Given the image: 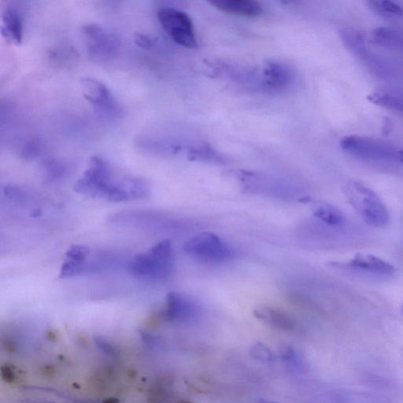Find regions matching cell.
<instances>
[{"label": "cell", "mask_w": 403, "mask_h": 403, "mask_svg": "<svg viewBox=\"0 0 403 403\" xmlns=\"http://www.w3.org/2000/svg\"><path fill=\"white\" fill-rule=\"evenodd\" d=\"M75 191L113 203L145 199L150 194L149 186L144 180L119 176L108 162L98 156L90 159L88 168L75 185Z\"/></svg>", "instance_id": "obj_1"}, {"label": "cell", "mask_w": 403, "mask_h": 403, "mask_svg": "<svg viewBox=\"0 0 403 403\" xmlns=\"http://www.w3.org/2000/svg\"><path fill=\"white\" fill-rule=\"evenodd\" d=\"M174 270V252L172 242H159L145 253L134 257L128 264V271L134 278L147 281H164Z\"/></svg>", "instance_id": "obj_2"}, {"label": "cell", "mask_w": 403, "mask_h": 403, "mask_svg": "<svg viewBox=\"0 0 403 403\" xmlns=\"http://www.w3.org/2000/svg\"><path fill=\"white\" fill-rule=\"evenodd\" d=\"M344 192L349 204L367 225L382 228L388 225L390 214L386 205L369 187L350 180L344 185Z\"/></svg>", "instance_id": "obj_3"}, {"label": "cell", "mask_w": 403, "mask_h": 403, "mask_svg": "<svg viewBox=\"0 0 403 403\" xmlns=\"http://www.w3.org/2000/svg\"><path fill=\"white\" fill-rule=\"evenodd\" d=\"M340 144L350 156L368 162H391L398 159L399 152L392 145L372 137L347 136L342 138Z\"/></svg>", "instance_id": "obj_4"}, {"label": "cell", "mask_w": 403, "mask_h": 403, "mask_svg": "<svg viewBox=\"0 0 403 403\" xmlns=\"http://www.w3.org/2000/svg\"><path fill=\"white\" fill-rule=\"evenodd\" d=\"M184 251L187 254L210 264L228 261L234 252L226 242L212 232H201L185 242Z\"/></svg>", "instance_id": "obj_5"}, {"label": "cell", "mask_w": 403, "mask_h": 403, "mask_svg": "<svg viewBox=\"0 0 403 403\" xmlns=\"http://www.w3.org/2000/svg\"><path fill=\"white\" fill-rule=\"evenodd\" d=\"M159 21L174 42L189 49H197V40L192 19L187 13L173 8L158 11Z\"/></svg>", "instance_id": "obj_6"}, {"label": "cell", "mask_w": 403, "mask_h": 403, "mask_svg": "<svg viewBox=\"0 0 403 403\" xmlns=\"http://www.w3.org/2000/svg\"><path fill=\"white\" fill-rule=\"evenodd\" d=\"M82 35L89 55L98 61H106L116 56L118 40L104 26L89 23L82 27Z\"/></svg>", "instance_id": "obj_7"}, {"label": "cell", "mask_w": 403, "mask_h": 403, "mask_svg": "<svg viewBox=\"0 0 403 403\" xmlns=\"http://www.w3.org/2000/svg\"><path fill=\"white\" fill-rule=\"evenodd\" d=\"M332 267L340 270L375 275L379 277H390L395 272V268L388 261L376 255L359 253L347 261L332 263Z\"/></svg>", "instance_id": "obj_8"}, {"label": "cell", "mask_w": 403, "mask_h": 403, "mask_svg": "<svg viewBox=\"0 0 403 403\" xmlns=\"http://www.w3.org/2000/svg\"><path fill=\"white\" fill-rule=\"evenodd\" d=\"M198 307L182 293L172 292L167 294L162 313L163 318L172 323H185L197 317Z\"/></svg>", "instance_id": "obj_9"}, {"label": "cell", "mask_w": 403, "mask_h": 403, "mask_svg": "<svg viewBox=\"0 0 403 403\" xmlns=\"http://www.w3.org/2000/svg\"><path fill=\"white\" fill-rule=\"evenodd\" d=\"M80 85L85 98L92 105L104 111H118L111 92L104 83L91 78H82Z\"/></svg>", "instance_id": "obj_10"}, {"label": "cell", "mask_w": 403, "mask_h": 403, "mask_svg": "<svg viewBox=\"0 0 403 403\" xmlns=\"http://www.w3.org/2000/svg\"><path fill=\"white\" fill-rule=\"evenodd\" d=\"M254 317L279 330L292 332L297 327V321L285 311L270 306H261L254 309Z\"/></svg>", "instance_id": "obj_11"}, {"label": "cell", "mask_w": 403, "mask_h": 403, "mask_svg": "<svg viewBox=\"0 0 403 403\" xmlns=\"http://www.w3.org/2000/svg\"><path fill=\"white\" fill-rule=\"evenodd\" d=\"M1 18L2 36L10 43L21 44L23 35L21 13L16 6H8L2 11Z\"/></svg>", "instance_id": "obj_12"}, {"label": "cell", "mask_w": 403, "mask_h": 403, "mask_svg": "<svg viewBox=\"0 0 403 403\" xmlns=\"http://www.w3.org/2000/svg\"><path fill=\"white\" fill-rule=\"evenodd\" d=\"M210 4L221 11L242 16L255 17L264 12L261 6L252 0H212Z\"/></svg>", "instance_id": "obj_13"}, {"label": "cell", "mask_w": 403, "mask_h": 403, "mask_svg": "<svg viewBox=\"0 0 403 403\" xmlns=\"http://www.w3.org/2000/svg\"><path fill=\"white\" fill-rule=\"evenodd\" d=\"M290 67L277 62L268 63L264 68V80L268 88L279 90L285 88L292 80Z\"/></svg>", "instance_id": "obj_14"}, {"label": "cell", "mask_w": 403, "mask_h": 403, "mask_svg": "<svg viewBox=\"0 0 403 403\" xmlns=\"http://www.w3.org/2000/svg\"><path fill=\"white\" fill-rule=\"evenodd\" d=\"M368 42L383 48L403 51V30L392 27H379L371 32Z\"/></svg>", "instance_id": "obj_15"}, {"label": "cell", "mask_w": 403, "mask_h": 403, "mask_svg": "<svg viewBox=\"0 0 403 403\" xmlns=\"http://www.w3.org/2000/svg\"><path fill=\"white\" fill-rule=\"evenodd\" d=\"M313 213L316 218L328 226L340 227L345 223L346 217L338 207L326 203L317 202L313 206Z\"/></svg>", "instance_id": "obj_16"}, {"label": "cell", "mask_w": 403, "mask_h": 403, "mask_svg": "<svg viewBox=\"0 0 403 403\" xmlns=\"http://www.w3.org/2000/svg\"><path fill=\"white\" fill-rule=\"evenodd\" d=\"M371 103L395 111L403 113V93L389 89H378L369 94Z\"/></svg>", "instance_id": "obj_17"}, {"label": "cell", "mask_w": 403, "mask_h": 403, "mask_svg": "<svg viewBox=\"0 0 403 403\" xmlns=\"http://www.w3.org/2000/svg\"><path fill=\"white\" fill-rule=\"evenodd\" d=\"M68 172V166L56 159L46 160L42 165L43 178L46 183L63 179Z\"/></svg>", "instance_id": "obj_18"}, {"label": "cell", "mask_w": 403, "mask_h": 403, "mask_svg": "<svg viewBox=\"0 0 403 403\" xmlns=\"http://www.w3.org/2000/svg\"><path fill=\"white\" fill-rule=\"evenodd\" d=\"M371 11L383 17H403L402 6L388 0H371L368 3Z\"/></svg>", "instance_id": "obj_19"}, {"label": "cell", "mask_w": 403, "mask_h": 403, "mask_svg": "<svg viewBox=\"0 0 403 403\" xmlns=\"http://www.w3.org/2000/svg\"><path fill=\"white\" fill-rule=\"evenodd\" d=\"M251 357L264 364H272L276 360V355L264 342H256L250 348Z\"/></svg>", "instance_id": "obj_20"}, {"label": "cell", "mask_w": 403, "mask_h": 403, "mask_svg": "<svg viewBox=\"0 0 403 403\" xmlns=\"http://www.w3.org/2000/svg\"><path fill=\"white\" fill-rule=\"evenodd\" d=\"M3 193L6 199L13 202V203L23 204L28 201L30 194L23 187L16 185H8L4 189Z\"/></svg>", "instance_id": "obj_21"}, {"label": "cell", "mask_w": 403, "mask_h": 403, "mask_svg": "<svg viewBox=\"0 0 403 403\" xmlns=\"http://www.w3.org/2000/svg\"><path fill=\"white\" fill-rule=\"evenodd\" d=\"M279 357L285 365L290 367H299L300 357L295 349L290 345H283L279 349Z\"/></svg>", "instance_id": "obj_22"}, {"label": "cell", "mask_w": 403, "mask_h": 403, "mask_svg": "<svg viewBox=\"0 0 403 403\" xmlns=\"http://www.w3.org/2000/svg\"><path fill=\"white\" fill-rule=\"evenodd\" d=\"M91 254L90 248L85 245H73L66 253L67 260L73 261H85Z\"/></svg>", "instance_id": "obj_23"}, {"label": "cell", "mask_w": 403, "mask_h": 403, "mask_svg": "<svg viewBox=\"0 0 403 403\" xmlns=\"http://www.w3.org/2000/svg\"><path fill=\"white\" fill-rule=\"evenodd\" d=\"M39 151L40 145L39 141L36 140H31L25 146L22 151V156L24 159H32L37 156Z\"/></svg>", "instance_id": "obj_24"}, {"label": "cell", "mask_w": 403, "mask_h": 403, "mask_svg": "<svg viewBox=\"0 0 403 403\" xmlns=\"http://www.w3.org/2000/svg\"><path fill=\"white\" fill-rule=\"evenodd\" d=\"M134 42L143 49H149L154 44V39L149 35L144 33L137 32L134 35Z\"/></svg>", "instance_id": "obj_25"}, {"label": "cell", "mask_w": 403, "mask_h": 403, "mask_svg": "<svg viewBox=\"0 0 403 403\" xmlns=\"http://www.w3.org/2000/svg\"><path fill=\"white\" fill-rule=\"evenodd\" d=\"M258 403H278L276 402H273L271 400H267V399H261L259 400Z\"/></svg>", "instance_id": "obj_26"}, {"label": "cell", "mask_w": 403, "mask_h": 403, "mask_svg": "<svg viewBox=\"0 0 403 403\" xmlns=\"http://www.w3.org/2000/svg\"><path fill=\"white\" fill-rule=\"evenodd\" d=\"M398 159L403 164V150H401L398 153Z\"/></svg>", "instance_id": "obj_27"}, {"label": "cell", "mask_w": 403, "mask_h": 403, "mask_svg": "<svg viewBox=\"0 0 403 403\" xmlns=\"http://www.w3.org/2000/svg\"><path fill=\"white\" fill-rule=\"evenodd\" d=\"M402 314H403V306H402Z\"/></svg>", "instance_id": "obj_28"}, {"label": "cell", "mask_w": 403, "mask_h": 403, "mask_svg": "<svg viewBox=\"0 0 403 403\" xmlns=\"http://www.w3.org/2000/svg\"><path fill=\"white\" fill-rule=\"evenodd\" d=\"M306 403H311V402H306Z\"/></svg>", "instance_id": "obj_29"}]
</instances>
